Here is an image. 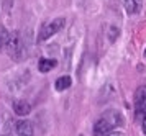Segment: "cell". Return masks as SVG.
<instances>
[{"mask_svg":"<svg viewBox=\"0 0 146 136\" xmlns=\"http://www.w3.org/2000/svg\"><path fill=\"white\" fill-rule=\"evenodd\" d=\"M123 123V118L118 110H107L94 125V136H107Z\"/></svg>","mask_w":146,"mask_h":136,"instance_id":"1","label":"cell"},{"mask_svg":"<svg viewBox=\"0 0 146 136\" xmlns=\"http://www.w3.org/2000/svg\"><path fill=\"white\" fill-rule=\"evenodd\" d=\"M5 48H7L8 56H10L12 59H15V61H18V59L23 56V43H21L20 33H18V31L10 33V36H8V41H7V44H5Z\"/></svg>","mask_w":146,"mask_h":136,"instance_id":"2","label":"cell"},{"mask_svg":"<svg viewBox=\"0 0 146 136\" xmlns=\"http://www.w3.org/2000/svg\"><path fill=\"white\" fill-rule=\"evenodd\" d=\"M64 23H66V20L64 18H54L53 21L46 23V25L41 28L40 41H46V39H49L51 36H54L56 33H59L61 30L64 28Z\"/></svg>","mask_w":146,"mask_h":136,"instance_id":"3","label":"cell"},{"mask_svg":"<svg viewBox=\"0 0 146 136\" xmlns=\"http://www.w3.org/2000/svg\"><path fill=\"white\" fill-rule=\"evenodd\" d=\"M135 113L136 118H141L146 113V87H139L135 94Z\"/></svg>","mask_w":146,"mask_h":136,"instance_id":"4","label":"cell"},{"mask_svg":"<svg viewBox=\"0 0 146 136\" xmlns=\"http://www.w3.org/2000/svg\"><path fill=\"white\" fill-rule=\"evenodd\" d=\"M15 131H17L18 136H35L33 125H31V121H28V120H20V121H17Z\"/></svg>","mask_w":146,"mask_h":136,"instance_id":"5","label":"cell"},{"mask_svg":"<svg viewBox=\"0 0 146 136\" xmlns=\"http://www.w3.org/2000/svg\"><path fill=\"white\" fill-rule=\"evenodd\" d=\"M13 111L18 117H27L31 111V105L25 100H17V102H13Z\"/></svg>","mask_w":146,"mask_h":136,"instance_id":"6","label":"cell"},{"mask_svg":"<svg viewBox=\"0 0 146 136\" xmlns=\"http://www.w3.org/2000/svg\"><path fill=\"white\" fill-rule=\"evenodd\" d=\"M123 5L128 15H135L141 10L143 7V0H123Z\"/></svg>","mask_w":146,"mask_h":136,"instance_id":"7","label":"cell"},{"mask_svg":"<svg viewBox=\"0 0 146 136\" xmlns=\"http://www.w3.org/2000/svg\"><path fill=\"white\" fill-rule=\"evenodd\" d=\"M58 66V61L56 59H46V58H43L40 59V62H38V71L40 72H49L51 69H54Z\"/></svg>","mask_w":146,"mask_h":136,"instance_id":"8","label":"cell"},{"mask_svg":"<svg viewBox=\"0 0 146 136\" xmlns=\"http://www.w3.org/2000/svg\"><path fill=\"white\" fill-rule=\"evenodd\" d=\"M71 84H72V79L69 77V76H61V77L54 82V87H56L58 92H64L71 87Z\"/></svg>","mask_w":146,"mask_h":136,"instance_id":"9","label":"cell"},{"mask_svg":"<svg viewBox=\"0 0 146 136\" xmlns=\"http://www.w3.org/2000/svg\"><path fill=\"white\" fill-rule=\"evenodd\" d=\"M8 36H10V33L7 31V28L3 25H0V48H5L8 41Z\"/></svg>","mask_w":146,"mask_h":136,"instance_id":"10","label":"cell"},{"mask_svg":"<svg viewBox=\"0 0 146 136\" xmlns=\"http://www.w3.org/2000/svg\"><path fill=\"white\" fill-rule=\"evenodd\" d=\"M118 36H120V30L117 26H110V28H108V41H110V43H115Z\"/></svg>","mask_w":146,"mask_h":136,"instance_id":"11","label":"cell"},{"mask_svg":"<svg viewBox=\"0 0 146 136\" xmlns=\"http://www.w3.org/2000/svg\"><path fill=\"white\" fill-rule=\"evenodd\" d=\"M141 128H143V131L146 133V113L141 117Z\"/></svg>","mask_w":146,"mask_h":136,"instance_id":"12","label":"cell"},{"mask_svg":"<svg viewBox=\"0 0 146 136\" xmlns=\"http://www.w3.org/2000/svg\"><path fill=\"white\" fill-rule=\"evenodd\" d=\"M107 136H125L121 131H112V133H108Z\"/></svg>","mask_w":146,"mask_h":136,"instance_id":"13","label":"cell"},{"mask_svg":"<svg viewBox=\"0 0 146 136\" xmlns=\"http://www.w3.org/2000/svg\"><path fill=\"white\" fill-rule=\"evenodd\" d=\"M145 58H146V49H145Z\"/></svg>","mask_w":146,"mask_h":136,"instance_id":"14","label":"cell"},{"mask_svg":"<svg viewBox=\"0 0 146 136\" xmlns=\"http://www.w3.org/2000/svg\"><path fill=\"white\" fill-rule=\"evenodd\" d=\"M5 136H8V135H5Z\"/></svg>","mask_w":146,"mask_h":136,"instance_id":"15","label":"cell"}]
</instances>
